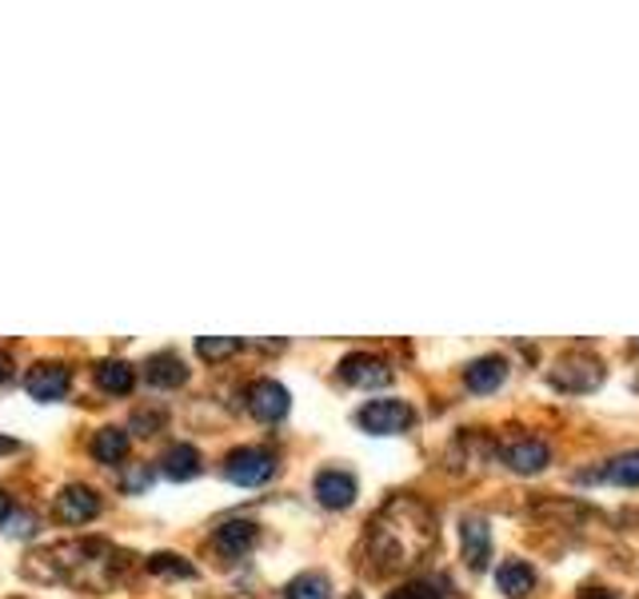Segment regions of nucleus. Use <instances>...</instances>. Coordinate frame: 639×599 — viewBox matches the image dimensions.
<instances>
[{"mask_svg":"<svg viewBox=\"0 0 639 599\" xmlns=\"http://www.w3.org/2000/svg\"><path fill=\"white\" fill-rule=\"evenodd\" d=\"M436 544V528H432V516L424 504L408 496H396L388 508L372 519L368 528V551L376 559L379 571H396L416 564L424 551Z\"/></svg>","mask_w":639,"mask_h":599,"instance_id":"obj_1","label":"nucleus"},{"mask_svg":"<svg viewBox=\"0 0 639 599\" xmlns=\"http://www.w3.org/2000/svg\"><path fill=\"white\" fill-rule=\"evenodd\" d=\"M24 571L37 579H60V583H80L89 591H104L116 583L124 568V551H116L104 539H77V544H52L40 556H29Z\"/></svg>","mask_w":639,"mask_h":599,"instance_id":"obj_2","label":"nucleus"},{"mask_svg":"<svg viewBox=\"0 0 639 599\" xmlns=\"http://www.w3.org/2000/svg\"><path fill=\"white\" fill-rule=\"evenodd\" d=\"M224 476L240 488H256V484L276 476V456L268 448H236L224 459Z\"/></svg>","mask_w":639,"mask_h":599,"instance_id":"obj_3","label":"nucleus"},{"mask_svg":"<svg viewBox=\"0 0 639 599\" xmlns=\"http://www.w3.org/2000/svg\"><path fill=\"white\" fill-rule=\"evenodd\" d=\"M356 424L368 436H396L412 424V408L404 399H372L356 412Z\"/></svg>","mask_w":639,"mask_h":599,"instance_id":"obj_4","label":"nucleus"},{"mask_svg":"<svg viewBox=\"0 0 639 599\" xmlns=\"http://www.w3.org/2000/svg\"><path fill=\"white\" fill-rule=\"evenodd\" d=\"M551 384L559 392H596L604 384V364L591 356H564L551 372Z\"/></svg>","mask_w":639,"mask_h":599,"instance_id":"obj_5","label":"nucleus"},{"mask_svg":"<svg viewBox=\"0 0 639 599\" xmlns=\"http://www.w3.org/2000/svg\"><path fill=\"white\" fill-rule=\"evenodd\" d=\"M72 384V372L64 368V364H57V359H44V364H32L29 376H24V388H29L32 399H40V404H52V399H64V392H69Z\"/></svg>","mask_w":639,"mask_h":599,"instance_id":"obj_6","label":"nucleus"},{"mask_svg":"<svg viewBox=\"0 0 639 599\" xmlns=\"http://www.w3.org/2000/svg\"><path fill=\"white\" fill-rule=\"evenodd\" d=\"M60 524H89V519L100 516V496L89 488V484H69V488H60L57 504H52Z\"/></svg>","mask_w":639,"mask_h":599,"instance_id":"obj_7","label":"nucleus"},{"mask_svg":"<svg viewBox=\"0 0 639 599\" xmlns=\"http://www.w3.org/2000/svg\"><path fill=\"white\" fill-rule=\"evenodd\" d=\"M339 379L356 384V388H384V384H392V368L372 352H352L339 359Z\"/></svg>","mask_w":639,"mask_h":599,"instance_id":"obj_8","label":"nucleus"},{"mask_svg":"<svg viewBox=\"0 0 639 599\" xmlns=\"http://www.w3.org/2000/svg\"><path fill=\"white\" fill-rule=\"evenodd\" d=\"M288 408H292L288 388L276 384V379H256L248 388V412L260 419V424H276V419L288 416Z\"/></svg>","mask_w":639,"mask_h":599,"instance_id":"obj_9","label":"nucleus"},{"mask_svg":"<svg viewBox=\"0 0 639 599\" xmlns=\"http://www.w3.org/2000/svg\"><path fill=\"white\" fill-rule=\"evenodd\" d=\"M548 459H551L548 444H544V439H531V436L511 439L508 448H504V464H508L511 471H519V476H536V471H544L548 468Z\"/></svg>","mask_w":639,"mask_h":599,"instance_id":"obj_10","label":"nucleus"},{"mask_svg":"<svg viewBox=\"0 0 639 599\" xmlns=\"http://www.w3.org/2000/svg\"><path fill=\"white\" fill-rule=\"evenodd\" d=\"M459 544H464V564L471 571H484L491 559V531L479 516H468L459 524Z\"/></svg>","mask_w":639,"mask_h":599,"instance_id":"obj_11","label":"nucleus"},{"mask_svg":"<svg viewBox=\"0 0 639 599\" xmlns=\"http://www.w3.org/2000/svg\"><path fill=\"white\" fill-rule=\"evenodd\" d=\"M212 544H216L220 556H244V551L256 544V524L252 519H224L216 531H212Z\"/></svg>","mask_w":639,"mask_h":599,"instance_id":"obj_12","label":"nucleus"},{"mask_svg":"<svg viewBox=\"0 0 639 599\" xmlns=\"http://www.w3.org/2000/svg\"><path fill=\"white\" fill-rule=\"evenodd\" d=\"M316 499L324 504V508H348L352 499H356V479L348 476V471H320L316 476Z\"/></svg>","mask_w":639,"mask_h":599,"instance_id":"obj_13","label":"nucleus"},{"mask_svg":"<svg viewBox=\"0 0 639 599\" xmlns=\"http://www.w3.org/2000/svg\"><path fill=\"white\" fill-rule=\"evenodd\" d=\"M508 379V359L504 356H479L464 368V384L471 392H496Z\"/></svg>","mask_w":639,"mask_h":599,"instance_id":"obj_14","label":"nucleus"},{"mask_svg":"<svg viewBox=\"0 0 639 599\" xmlns=\"http://www.w3.org/2000/svg\"><path fill=\"white\" fill-rule=\"evenodd\" d=\"M579 479H604V484H616V488H639V448L608 459L599 471H584Z\"/></svg>","mask_w":639,"mask_h":599,"instance_id":"obj_15","label":"nucleus"},{"mask_svg":"<svg viewBox=\"0 0 639 599\" xmlns=\"http://www.w3.org/2000/svg\"><path fill=\"white\" fill-rule=\"evenodd\" d=\"M144 376H149V384H156V388H180V384L189 379V368H184V359H180L176 352H156V356H149V364H144Z\"/></svg>","mask_w":639,"mask_h":599,"instance_id":"obj_16","label":"nucleus"},{"mask_svg":"<svg viewBox=\"0 0 639 599\" xmlns=\"http://www.w3.org/2000/svg\"><path fill=\"white\" fill-rule=\"evenodd\" d=\"M496 583L508 599H524L531 588H536V571H531L524 559H508V564H499Z\"/></svg>","mask_w":639,"mask_h":599,"instance_id":"obj_17","label":"nucleus"},{"mask_svg":"<svg viewBox=\"0 0 639 599\" xmlns=\"http://www.w3.org/2000/svg\"><path fill=\"white\" fill-rule=\"evenodd\" d=\"M160 471L169 479H176V484H184V479H192L200 471V451L192 444H172L164 451V459H160Z\"/></svg>","mask_w":639,"mask_h":599,"instance_id":"obj_18","label":"nucleus"},{"mask_svg":"<svg viewBox=\"0 0 639 599\" xmlns=\"http://www.w3.org/2000/svg\"><path fill=\"white\" fill-rule=\"evenodd\" d=\"M97 384L112 396H129L132 384H136V368L124 364V359H104V364H97Z\"/></svg>","mask_w":639,"mask_h":599,"instance_id":"obj_19","label":"nucleus"},{"mask_svg":"<svg viewBox=\"0 0 639 599\" xmlns=\"http://www.w3.org/2000/svg\"><path fill=\"white\" fill-rule=\"evenodd\" d=\"M89 451L100 459V464H120V459L129 456V432H120V428H100L97 436H92Z\"/></svg>","mask_w":639,"mask_h":599,"instance_id":"obj_20","label":"nucleus"},{"mask_svg":"<svg viewBox=\"0 0 639 599\" xmlns=\"http://www.w3.org/2000/svg\"><path fill=\"white\" fill-rule=\"evenodd\" d=\"M288 599H332V583L320 571H308L288 583Z\"/></svg>","mask_w":639,"mask_h":599,"instance_id":"obj_21","label":"nucleus"},{"mask_svg":"<svg viewBox=\"0 0 639 599\" xmlns=\"http://www.w3.org/2000/svg\"><path fill=\"white\" fill-rule=\"evenodd\" d=\"M149 571H152V576H172V579H192V576H196V568H192L189 559L169 556V551H156V556L149 559Z\"/></svg>","mask_w":639,"mask_h":599,"instance_id":"obj_22","label":"nucleus"},{"mask_svg":"<svg viewBox=\"0 0 639 599\" xmlns=\"http://www.w3.org/2000/svg\"><path fill=\"white\" fill-rule=\"evenodd\" d=\"M240 348V339H232V336H200L196 339V352H200V359H224V356H232V352Z\"/></svg>","mask_w":639,"mask_h":599,"instance_id":"obj_23","label":"nucleus"},{"mask_svg":"<svg viewBox=\"0 0 639 599\" xmlns=\"http://www.w3.org/2000/svg\"><path fill=\"white\" fill-rule=\"evenodd\" d=\"M388 599H444L436 579H416V583H404L399 591H392Z\"/></svg>","mask_w":639,"mask_h":599,"instance_id":"obj_24","label":"nucleus"},{"mask_svg":"<svg viewBox=\"0 0 639 599\" xmlns=\"http://www.w3.org/2000/svg\"><path fill=\"white\" fill-rule=\"evenodd\" d=\"M149 479H152L149 468H132L129 476H124V488H129V491H144V488H149Z\"/></svg>","mask_w":639,"mask_h":599,"instance_id":"obj_25","label":"nucleus"},{"mask_svg":"<svg viewBox=\"0 0 639 599\" xmlns=\"http://www.w3.org/2000/svg\"><path fill=\"white\" fill-rule=\"evenodd\" d=\"M4 524H9L12 536H32V528H37V519H32V516H17V519L9 516Z\"/></svg>","mask_w":639,"mask_h":599,"instance_id":"obj_26","label":"nucleus"},{"mask_svg":"<svg viewBox=\"0 0 639 599\" xmlns=\"http://www.w3.org/2000/svg\"><path fill=\"white\" fill-rule=\"evenodd\" d=\"M9 379H12V356L0 352V384H9Z\"/></svg>","mask_w":639,"mask_h":599,"instance_id":"obj_27","label":"nucleus"},{"mask_svg":"<svg viewBox=\"0 0 639 599\" xmlns=\"http://www.w3.org/2000/svg\"><path fill=\"white\" fill-rule=\"evenodd\" d=\"M12 516V496L4 488H0V524H4V519Z\"/></svg>","mask_w":639,"mask_h":599,"instance_id":"obj_28","label":"nucleus"},{"mask_svg":"<svg viewBox=\"0 0 639 599\" xmlns=\"http://www.w3.org/2000/svg\"><path fill=\"white\" fill-rule=\"evenodd\" d=\"M588 599H616V596H608V591H599V596H588Z\"/></svg>","mask_w":639,"mask_h":599,"instance_id":"obj_29","label":"nucleus"}]
</instances>
